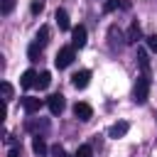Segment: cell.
<instances>
[{
  "label": "cell",
  "instance_id": "obj_25",
  "mask_svg": "<svg viewBox=\"0 0 157 157\" xmlns=\"http://www.w3.org/2000/svg\"><path fill=\"white\" fill-rule=\"evenodd\" d=\"M7 157H20V147H12V150H10V155H7Z\"/></svg>",
  "mask_w": 157,
  "mask_h": 157
},
{
  "label": "cell",
  "instance_id": "obj_24",
  "mask_svg": "<svg viewBox=\"0 0 157 157\" xmlns=\"http://www.w3.org/2000/svg\"><path fill=\"white\" fill-rule=\"evenodd\" d=\"M29 10H32V12H34V15H39V12H42V10H44V2H42V0H34V2H32V7H29Z\"/></svg>",
  "mask_w": 157,
  "mask_h": 157
},
{
  "label": "cell",
  "instance_id": "obj_14",
  "mask_svg": "<svg viewBox=\"0 0 157 157\" xmlns=\"http://www.w3.org/2000/svg\"><path fill=\"white\" fill-rule=\"evenodd\" d=\"M39 47H44L47 42H49V27H39V32H37V39H34Z\"/></svg>",
  "mask_w": 157,
  "mask_h": 157
},
{
  "label": "cell",
  "instance_id": "obj_12",
  "mask_svg": "<svg viewBox=\"0 0 157 157\" xmlns=\"http://www.w3.org/2000/svg\"><path fill=\"white\" fill-rule=\"evenodd\" d=\"M32 150H34V155H37V157H44V155L49 152L47 142H44V140H42L39 135H34V137H32Z\"/></svg>",
  "mask_w": 157,
  "mask_h": 157
},
{
  "label": "cell",
  "instance_id": "obj_11",
  "mask_svg": "<svg viewBox=\"0 0 157 157\" xmlns=\"http://www.w3.org/2000/svg\"><path fill=\"white\" fill-rule=\"evenodd\" d=\"M37 76H39V74H37L34 69H27V71L22 74V78H20V86H22V88H32V86H37Z\"/></svg>",
  "mask_w": 157,
  "mask_h": 157
},
{
  "label": "cell",
  "instance_id": "obj_3",
  "mask_svg": "<svg viewBox=\"0 0 157 157\" xmlns=\"http://www.w3.org/2000/svg\"><path fill=\"white\" fill-rule=\"evenodd\" d=\"M86 37H88V32H86V27L83 25H76L74 29H71V47L76 49H81V47H86Z\"/></svg>",
  "mask_w": 157,
  "mask_h": 157
},
{
  "label": "cell",
  "instance_id": "obj_4",
  "mask_svg": "<svg viewBox=\"0 0 157 157\" xmlns=\"http://www.w3.org/2000/svg\"><path fill=\"white\" fill-rule=\"evenodd\" d=\"M47 105H49V113H52V115H59V113L64 110L66 101H64V96H61V93H54V96H49V98H47Z\"/></svg>",
  "mask_w": 157,
  "mask_h": 157
},
{
  "label": "cell",
  "instance_id": "obj_2",
  "mask_svg": "<svg viewBox=\"0 0 157 157\" xmlns=\"http://www.w3.org/2000/svg\"><path fill=\"white\" fill-rule=\"evenodd\" d=\"M74 56H76V49H74V47H61V49L56 52V56H54L56 69H66V66L74 61Z\"/></svg>",
  "mask_w": 157,
  "mask_h": 157
},
{
  "label": "cell",
  "instance_id": "obj_18",
  "mask_svg": "<svg viewBox=\"0 0 157 157\" xmlns=\"http://www.w3.org/2000/svg\"><path fill=\"white\" fill-rule=\"evenodd\" d=\"M74 157H93V150H91V145H81L78 150H76V155Z\"/></svg>",
  "mask_w": 157,
  "mask_h": 157
},
{
  "label": "cell",
  "instance_id": "obj_9",
  "mask_svg": "<svg viewBox=\"0 0 157 157\" xmlns=\"http://www.w3.org/2000/svg\"><path fill=\"white\" fill-rule=\"evenodd\" d=\"M88 81H91V71H86V69H83V71H76V74L71 76V83H74L76 88H86Z\"/></svg>",
  "mask_w": 157,
  "mask_h": 157
},
{
  "label": "cell",
  "instance_id": "obj_17",
  "mask_svg": "<svg viewBox=\"0 0 157 157\" xmlns=\"http://www.w3.org/2000/svg\"><path fill=\"white\" fill-rule=\"evenodd\" d=\"M15 10V0H0V12L2 15H10Z\"/></svg>",
  "mask_w": 157,
  "mask_h": 157
},
{
  "label": "cell",
  "instance_id": "obj_20",
  "mask_svg": "<svg viewBox=\"0 0 157 157\" xmlns=\"http://www.w3.org/2000/svg\"><path fill=\"white\" fill-rule=\"evenodd\" d=\"M118 7H120V0H108V2L103 5L105 12H113V10H118Z\"/></svg>",
  "mask_w": 157,
  "mask_h": 157
},
{
  "label": "cell",
  "instance_id": "obj_15",
  "mask_svg": "<svg viewBox=\"0 0 157 157\" xmlns=\"http://www.w3.org/2000/svg\"><path fill=\"white\" fill-rule=\"evenodd\" d=\"M137 64L142 66V71H145V74L150 71V59H147V52H145V49H140V52H137Z\"/></svg>",
  "mask_w": 157,
  "mask_h": 157
},
{
  "label": "cell",
  "instance_id": "obj_16",
  "mask_svg": "<svg viewBox=\"0 0 157 157\" xmlns=\"http://www.w3.org/2000/svg\"><path fill=\"white\" fill-rule=\"evenodd\" d=\"M52 83V74L49 71H42L39 76H37V88H47Z\"/></svg>",
  "mask_w": 157,
  "mask_h": 157
},
{
  "label": "cell",
  "instance_id": "obj_10",
  "mask_svg": "<svg viewBox=\"0 0 157 157\" xmlns=\"http://www.w3.org/2000/svg\"><path fill=\"white\" fill-rule=\"evenodd\" d=\"M140 37H142V29H140L137 22H132V25L128 27V32H125V42H128V44H137Z\"/></svg>",
  "mask_w": 157,
  "mask_h": 157
},
{
  "label": "cell",
  "instance_id": "obj_5",
  "mask_svg": "<svg viewBox=\"0 0 157 157\" xmlns=\"http://www.w3.org/2000/svg\"><path fill=\"white\" fill-rule=\"evenodd\" d=\"M20 103H22L25 113H29V115L39 113V108H42V98H34V96H25V98H22Z\"/></svg>",
  "mask_w": 157,
  "mask_h": 157
},
{
  "label": "cell",
  "instance_id": "obj_21",
  "mask_svg": "<svg viewBox=\"0 0 157 157\" xmlns=\"http://www.w3.org/2000/svg\"><path fill=\"white\" fill-rule=\"evenodd\" d=\"M49 152H52V157H66V150H64L61 145H54Z\"/></svg>",
  "mask_w": 157,
  "mask_h": 157
},
{
  "label": "cell",
  "instance_id": "obj_19",
  "mask_svg": "<svg viewBox=\"0 0 157 157\" xmlns=\"http://www.w3.org/2000/svg\"><path fill=\"white\" fill-rule=\"evenodd\" d=\"M39 52H42V47H39V44H37V42H34V44H32V47H29V52H27V54H29V59H32V61H34V59H37V56H39Z\"/></svg>",
  "mask_w": 157,
  "mask_h": 157
},
{
  "label": "cell",
  "instance_id": "obj_6",
  "mask_svg": "<svg viewBox=\"0 0 157 157\" xmlns=\"http://www.w3.org/2000/svg\"><path fill=\"white\" fill-rule=\"evenodd\" d=\"M49 128V123L44 120V118H27L25 120V130H29V132H34V135H39V130H47Z\"/></svg>",
  "mask_w": 157,
  "mask_h": 157
},
{
  "label": "cell",
  "instance_id": "obj_23",
  "mask_svg": "<svg viewBox=\"0 0 157 157\" xmlns=\"http://www.w3.org/2000/svg\"><path fill=\"white\" fill-rule=\"evenodd\" d=\"M147 47H150V52L157 54V34H150V37H147Z\"/></svg>",
  "mask_w": 157,
  "mask_h": 157
},
{
  "label": "cell",
  "instance_id": "obj_22",
  "mask_svg": "<svg viewBox=\"0 0 157 157\" xmlns=\"http://www.w3.org/2000/svg\"><path fill=\"white\" fill-rule=\"evenodd\" d=\"M2 96H5V101H10V98H12V86H10L7 81H2Z\"/></svg>",
  "mask_w": 157,
  "mask_h": 157
},
{
  "label": "cell",
  "instance_id": "obj_13",
  "mask_svg": "<svg viewBox=\"0 0 157 157\" xmlns=\"http://www.w3.org/2000/svg\"><path fill=\"white\" fill-rule=\"evenodd\" d=\"M56 25H59V29H69L71 25H69V15H66V10H56Z\"/></svg>",
  "mask_w": 157,
  "mask_h": 157
},
{
  "label": "cell",
  "instance_id": "obj_7",
  "mask_svg": "<svg viewBox=\"0 0 157 157\" xmlns=\"http://www.w3.org/2000/svg\"><path fill=\"white\" fill-rule=\"evenodd\" d=\"M128 130H130V123H125V120H118V123H113V125L108 128V137L118 140V137H123Z\"/></svg>",
  "mask_w": 157,
  "mask_h": 157
},
{
  "label": "cell",
  "instance_id": "obj_8",
  "mask_svg": "<svg viewBox=\"0 0 157 157\" xmlns=\"http://www.w3.org/2000/svg\"><path fill=\"white\" fill-rule=\"evenodd\" d=\"M74 115H76L78 120H91V115H93V108H91L88 103L78 101V103L74 105Z\"/></svg>",
  "mask_w": 157,
  "mask_h": 157
},
{
  "label": "cell",
  "instance_id": "obj_1",
  "mask_svg": "<svg viewBox=\"0 0 157 157\" xmlns=\"http://www.w3.org/2000/svg\"><path fill=\"white\" fill-rule=\"evenodd\" d=\"M147 96H150V78H147V74H142L132 88V98H135V103H145Z\"/></svg>",
  "mask_w": 157,
  "mask_h": 157
}]
</instances>
